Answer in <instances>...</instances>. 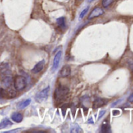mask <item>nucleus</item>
<instances>
[{
    "mask_svg": "<svg viewBox=\"0 0 133 133\" xmlns=\"http://www.w3.org/2000/svg\"><path fill=\"white\" fill-rule=\"evenodd\" d=\"M69 88L63 85H59L54 92V99L57 103H62L68 99L69 96Z\"/></svg>",
    "mask_w": 133,
    "mask_h": 133,
    "instance_id": "f257e3e1",
    "label": "nucleus"
},
{
    "mask_svg": "<svg viewBox=\"0 0 133 133\" xmlns=\"http://www.w3.org/2000/svg\"><path fill=\"white\" fill-rule=\"evenodd\" d=\"M14 86L17 91H22L27 86V81L24 76L17 75L14 79Z\"/></svg>",
    "mask_w": 133,
    "mask_h": 133,
    "instance_id": "f03ea898",
    "label": "nucleus"
},
{
    "mask_svg": "<svg viewBox=\"0 0 133 133\" xmlns=\"http://www.w3.org/2000/svg\"><path fill=\"white\" fill-rule=\"evenodd\" d=\"M49 87H46L45 89H44L43 90H42L41 92H39L36 97H35V99L36 101L38 102H42L44 100H45L48 97V95H49Z\"/></svg>",
    "mask_w": 133,
    "mask_h": 133,
    "instance_id": "7ed1b4c3",
    "label": "nucleus"
},
{
    "mask_svg": "<svg viewBox=\"0 0 133 133\" xmlns=\"http://www.w3.org/2000/svg\"><path fill=\"white\" fill-rule=\"evenodd\" d=\"M103 14H104V10H103L101 7L96 6V7H95V8L92 10V12L90 13V14H89V17H88V19H89V20H92V19H93V18L100 17V16L103 15Z\"/></svg>",
    "mask_w": 133,
    "mask_h": 133,
    "instance_id": "20e7f679",
    "label": "nucleus"
},
{
    "mask_svg": "<svg viewBox=\"0 0 133 133\" xmlns=\"http://www.w3.org/2000/svg\"><path fill=\"white\" fill-rule=\"evenodd\" d=\"M45 65V59H42L41 61H39V62L34 66V68H32L31 72L34 73V74H38V73H40V72L43 70Z\"/></svg>",
    "mask_w": 133,
    "mask_h": 133,
    "instance_id": "39448f33",
    "label": "nucleus"
},
{
    "mask_svg": "<svg viewBox=\"0 0 133 133\" xmlns=\"http://www.w3.org/2000/svg\"><path fill=\"white\" fill-rule=\"evenodd\" d=\"M61 56H62V52L61 51H59L57 53H56L54 59H53V64H52V71H53L58 68L60 59H61Z\"/></svg>",
    "mask_w": 133,
    "mask_h": 133,
    "instance_id": "423d86ee",
    "label": "nucleus"
},
{
    "mask_svg": "<svg viewBox=\"0 0 133 133\" xmlns=\"http://www.w3.org/2000/svg\"><path fill=\"white\" fill-rule=\"evenodd\" d=\"M71 75V68L69 66H64L62 68L60 72H59V75L62 78H66L68 77Z\"/></svg>",
    "mask_w": 133,
    "mask_h": 133,
    "instance_id": "0eeeda50",
    "label": "nucleus"
},
{
    "mask_svg": "<svg viewBox=\"0 0 133 133\" xmlns=\"http://www.w3.org/2000/svg\"><path fill=\"white\" fill-rule=\"evenodd\" d=\"M107 103V100L101 99V98H97L95 99L94 103H93V109H97L103 106H104Z\"/></svg>",
    "mask_w": 133,
    "mask_h": 133,
    "instance_id": "6e6552de",
    "label": "nucleus"
},
{
    "mask_svg": "<svg viewBox=\"0 0 133 133\" xmlns=\"http://www.w3.org/2000/svg\"><path fill=\"white\" fill-rule=\"evenodd\" d=\"M10 93V92H8L3 88L0 87V99H10L13 96V95H11Z\"/></svg>",
    "mask_w": 133,
    "mask_h": 133,
    "instance_id": "1a4fd4ad",
    "label": "nucleus"
},
{
    "mask_svg": "<svg viewBox=\"0 0 133 133\" xmlns=\"http://www.w3.org/2000/svg\"><path fill=\"white\" fill-rule=\"evenodd\" d=\"M11 119H12L14 122L20 123V122H21L22 120H23V115H22L21 113L15 112V113H14V114L11 115Z\"/></svg>",
    "mask_w": 133,
    "mask_h": 133,
    "instance_id": "9d476101",
    "label": "nucleus"
},
{
    "mask_svg": "<svg viewBox=\"0 0 133 133\" xmlns=\"http://www.w3.org/2000/svg\"><path fill=\"white\" fill-rule=\"evenodd\" d=\"M13 124V123L7 118L3 119L1 122H0V129H3L7 127H10Z\"/></svg>",
    "mask_w": 133,
    "mask_h": 133,
    "instance_id": "9b49d317",
    "label": "nucleus"
},
{
    "mask_svg": "<svg viewBox=\"0 0 133 133\" xmlns=\"http://www.w3.org/2000/svg\"><path fill=\"white\" fill-rule=\"evenodd\" d=\"M110 126L107 121H104L101 126V132H110Z\"/></svg>",
    "mask_w": 133,
    "mask_h": 133,
    "instance_id": "f8f14e48",
    "label": "nucleus"
},
{
    "mask_svg": "<svg viewBox=\"0 0 133 133\" xmlns=\"http://www.w3.org/2000/svg\"><path fill=\"white\" fill-rule=\"evenodd\" d=\"M56 24L60 29H65L66 28V22H65V18L63 17L58 18L56 20Z\"/></svg>",
    "mask_w": 133,
    "mask_h": 133,
    "instance_id": "ddd939ff",
    "label": "nucleus"
},
{
    "mask_svg": "<svg viewBox=\"0 0 133 133\" xmlns=\"http://www.w3.org/2000/svg\"><path fill=\"white\" fill-rule=\"evenodd\" d=\"M30 103H31V99H26V100H24V101L21 102V103L18 104L17 107L20 108V109H24V108L27 107L28 106H29Z\"/></svg>",
    "mask_w": 133,
    "mask_h": 133,
    "instance_id": "4468645a",
    "label": "nucleus"
},
{
    "mask_svg": "<svg viewBox=\"0 0 133 133\" xmlns=\"http://www.w3.org/2000/svg\"><path fill=\"white\" fill-rule=\"evenodd\" d=\"M71 132H82V129L78 124H73L71 128Z\"/></svg>",
    "mask_w": 133,
    "mask_h": 133,
    "instance_id": "2eb2a0df",
    "label": "nucleus"
},
{
    "mask_svg": "<svg viewBox=\"0 0 133 133\" xmlns=\"http://www.w3.org/2000/svg\"><path fill=\"white\" fill-rule=\"evenodd\" d=\"M114 2V0H102V6L104 8L109 7Z\"/></svg>",
    "mask_w": 133,
    "mask_h": 133,
    "instance_id": "dca6fc26",
    "label": "nucleus"
},
{
    "mask_svg": "<svg viewBox=\"0 0 133 133\" xmlns=\"http://www.w3.org/2000/svg\"><path fill=\"white\" fill-rule=\"evenodd\" d=\"M89 7L88 6V7H86L85 9H84L82 11V13L80 14V19H82L84 17H85V15L87 14V12H88V10H89Z\"/></svg>",
    "mask_w": 133,
    "mask_h": 133,
    "instance_id": "f3484780",
    "label": "nucleus"
},
{
    "mask_svg": "<svg viewBox=\"0 0 133 133\" xmlns=\"http://www.w3.org/2000/svg\"><path fill=\"white\" fill-rule=\"evenodd\" d=\"M105 113H106V110H101V111H100V113H99V118H98V120H99L101 117H103V116L105 114Z\"/></svg>",
    "mask_w": 133,
    "mask_h": 133,
    "instance_id": "a211bd4d",
    "label": "nucleus"
},
{
    "mask_svg": "<svg viewBox=\"0 0 133 133\" xmlns=\"http://www.w3.org/2000/svg\"><path fill=\"white\" fill-rule=\"evenodd\" d=\"M128 102H131V103L133 102V93L131 94V95L129 96V97L128 98Z\"/></svg>",
    "mask_w": 133,
    "mask_h": 133,
    "instance_id": "6ab92c4d",
    "label": "nucleus"
},
{
    "mask_svg": "<svg viewBox=\"0 0 133 133\" xmlns=\"http://www.w3.org/2000/svg\"><path fill=\"white\" fill-rule=\"evenodd\" d=\"M119 102H121V100H120V99H119V100H117V102H115V103H114L112 104V107H114V106H116V105H117V103H118Z\"/></svg>",
    "mask_w": 133,
    "mask_h": 133,
    "instance_id": "aec40b11",
    "label": "nucleus"
},
{
    "mask_svg": "<svg viewBox=\"0 0 133 133\" xmlns=\"http://www.w3.org/2000/svg\"><path fill=\"white\" fill-rule=\"evenodd\" d=\"M113 114H114V115L119 114V111H118V110H117V111H116V110H114V111H113Z\"/></svg>",
    "mask_w": 133,
    "mask_h": 133,
    "instance_id": "412c9836",
    "label": "nucleus"
},
{
    "mask_svg": "<svg viewBox=\"0 0 133 133\" xmlns=\"http://www.w3.org/2000/svg\"><path fill=\"white\" fill-rule=\"evenodd\" d=\"M20 130V128H17V130H12V131H6V132H15V131H19Z\"/></svg>",
    "mask_w": 133,
    "mask_h": 133,
    "instance_id": "4be33fe9",
    "label": "nucleus"
},
{
    "mask_svg": "<svg viewBox=\"0 0 133 133\" xmlns=\"http://www.w3.org/2000/svg\"><path fill=\"white\" fill-rule=\"evenodd\" d=\"M89 122H92V124L93 123V121H92V118H90V119L88 121V123H89Z\"/></svg>",
    "mask_w": 133,
    "mask_h": 133,
    "instance_id": "5701e85b",
    "label": "nucleus"
},
{
    "mask_svg": "<svg viewBox=\"0 0 133 133\" xmlns=\"http://www.w3.org/2000/svg\"><path fill=\"white\" fill-rule=\"evenodd\" d=\"M92 1H93V0H88V2H89V3H92Z\"/></svg>",
    "mask_w": 133,
    "mask_h": 133,
    "instance_id": "b1692460",
    "label": "nucleus"
}]
</instances>
